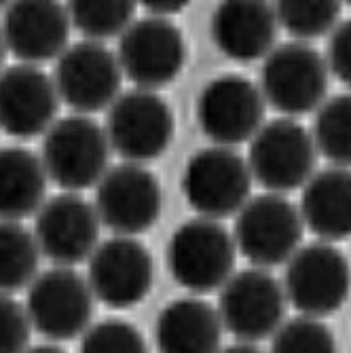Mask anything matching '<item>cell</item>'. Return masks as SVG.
Returning <instances> with one entry per match:
<instances>
[{
  "label": "cell",
  "instance_id": "6da1fadb",
  "mask_svg": "<svg viewBox=\"0 0 351 353\" xmlns=\"http://www.w3.org/2000/svg\"><path fill=\"white\" fill-rule=\"evenodd\" d=\"M237 245L218 220L193 218L182 222L168 243V267L193 296L220 290L235 269Z\"/></svg>",
  "mask_w": 351,
  "mask_h": 353
},
{
  "label": "cell",
  "instance_id": "7a4b0ae2",
  "mask_svg": "<svg viewBox=\"0 0 351 353\" xmlns=\"http://www.w3.org/2000/svg\"><path fill=\"white\" fill-rule=\"evenodd\" d=\"M110 152L104 127L85 114H72L49 127L41 161L49 180L66 192H77L98 186L110 170Z\"/></svg>",
  "mask_w": 351,
  "mask_h": 353
},
{
  "label": "cell",
  "instance_id": "3957f363",
  "mask_svg": "<svg viewBox=\"0 0 351 353\" xmlns=\"http://www.w3.org/2000/svg\"><path fill=\"white\" fill-rule=\"evenodd\" d=\"M303 233L299 208L283 195L263 192L237 212L233 239L252 267L271 269L285 265L299 252Z\"/></svg>",
  "mask_w": 351,
  "mask_h": 353
},
{
  "label": "cell",
  "instance_id": "277c9868",
  "mask_svg": "<svg viewBox=\"0 0 351 353\" xmlns=\"http://www.w3.org/2000/svg\"><path fill=\"white\" fill-rule=\"evenodd\" d=\"M328 66L307 43L277 45L263 61L261 93L269 106L288 117L309 114L326 102Z\"/></svg>",
  "mask_w": 351,
  "mask_h": 353
},
{
  "label": "cell",
  "instance_id": "5b68a950",
  "mask_svg": "<svg viewBox=\"0 0 351 353\" xmlns=\"http://www.w3.org/2000/svg\"><path fill=\"white\" fill-rule=\"evenodd\" d=\"M252 174L248 161L227 146H208L190 154L182 174V192L199 218L237 216L250 201Z\"/></svg>",
  "mask_w": 351,
  "mask_h": 353
},
{
  "label": "cell",
  "instance_id": "8992f818",
  "mask_svg": "<svg viewBox=\"0 0 351 353\" xmlns=\"http://www.w3.org/2000/svg\"><path fill=\"white\" fill-rule=\"evenodd\" d=\"M285 301L301 315L322 319L337 313L349 299L351 267L347 256L328 241L301 245L285 263Z\"/></svg>",
  "mask_w": 351,
  "mask_h": 353
},
{
  "label": "cell",
  "instance_id": "52a82bcc",
  "mask_svg": "<svg viewBox=\"0 0 351 353\" xmlns=\"http://www.w3.org/2000/svg\"><path fill=\"white\" fill-rule=\"evenodd\" d=\"M104 132L119 157L142 165L170 148L176 123L170 104L157 91L132 89L108 108Z\"/></svg>",
  "mask_w": 351,
  "mask_h": 353
},
{
  "label": "cell",
  "instance_id": "ba28073f",
  "mask_svg": "<svg viewBox=\"0 0 351 353\" xmlns=\"http://www.w3.org/2000/svg\"><path fill=\"white\" fill-rule=\"evenodd\" d=\"M317 148L307 127L294 119H275L265 123L250 140L248 168L269 192L283 195L301 188L313 176Z\"/></svg>",
  "mask_w": 351,
  "mask_h": 353
},
{
  "label": "cell",
  "instance_id": "9c48e42d",
  "mask_svg": "<svg viewBox=\"0 0 351 353\" xmlns=\"http://www.w3.org/2000/svg\"><path fill=\"white\" fill-rule=\"evenodd\" d=\"M95 296L85 277L68 267L49 269L28 285L26 311L32 330L45 339L70 341L91 326Z\"/></svg>",
  "mask_w": 351,
  "mask_h": 353
},
{
  "label": "cell",
  "instance_id": "30bf717a",
  "mask_svg": "<svg viewBox=\"0 0 351 353\" xmlns=\"http://www.w3.org/2000/svg\"><path fill=\"white\" fill-rule=\"evenodd\" d=\"M119 63L123 77L136 89L157 91L172 81L184 68L186 43L180 28L163 17L146 15L119 37Z\"/></svg>",
  "mask_w": 351,
  "mask_h": 353
},
{
  "label": "cell",
  "instance_id": "8fae6325",
  "mask_svg": "<svg viewBox=\"0 0 351 353\" xmlns=\"http://www.w3.org/2000/svg\"><path fill=\"white\" fill-rule=\"evenodd\" d=\"M283 285L267 269L233 273L220 288V322L239 343H259L277 332L285 313Z\"/></svg>",
  "mask_w": 351,
  "mask_h": 353
},
{
  "label": "cell",
  "instance_id": "7c38bea8",
  "mask_svg": "<svg viewBox=\"0 0 351 353\" xmlns=\"http://www.w3.org/2000/svg\"><path fill=\"white\" fill-rule=\"evenodd\" d=\"M267 102L261 87L239 74L212 79L197 98V121L214 146L250 142L265 125Z\"/></svg>",
  "mask_w": 351,
  "mask_h": 353
},
{
  "label": "cell",
  "instance_id": "4fadbf2b",
  "mask_svg": "<svg viewBox=\"0 0 351 353\" xmlns=\"http://www.w3.org/2000/svg\"><path fill=\"white\" fill-rule=\"evenodd\" d=\"M53 83L63 104L77 114L110 108L121 95L123 70L119 57L102 43L81 41L57 57Z\"/></svg>",
  "mask_w": 351,
  "mask_h": 353
},
{
  "label": "cell",
  "instance_id": "5bb4252c",
  "mask_svg": "<svg viewBox=\"0 0 351 353\" xmlns=\"http://www.w3.org/2000/svg\"><path fill=\"white\" fill-rule=\"evenodd\" d=\"M163 190L150 170L140 163L110 168L95 186V212L119 237H136L152 229L161 216Z\"/></svg>",
  "mask_w": 351,
  "mask_h": 353
},
{
  "label": "cell",
  "instance_id": "9a60e30c",
  "mask_svg": "<svg viewBox=\"0 0 351 353\" xmlns=\"http://www.w3.org/2000/svg\"><path fill=\"white\" fill-rule=\"evenodd\" d=\"M152 254L136 237H112L102 241L89 259L87 283L95 301L110 309L140 305L152 288Z\"/></svg>",
  "mask_w": 351,
  "mask_h": 353
},
{
  "label": "cell",
  "instance_id": "2e32d148",
  "mask_svg": "<svg viewBox=\"0 0 351 353\" xmlns=\"http://www.w3.org/2000/svg\"><path fill=\"white\" fill-rule=\"evenodd\" d=\"M100 227L93 203L77 192H59L37 212L32 233L43 256L57 267L72 269L100 245Z\"/></svg>",
  "mask_w": 351,
  "mask_h": 353
},
{
  "label": "cell",
  "instance_id": "e0dca14e",
  "mask_svg": "<svg viewBox=\"0 0 351 353\" xmlns=\"http://www.w3.org/2000/svg\"><path fill=\"white\" fill-rule=\"evenodd\" d=\"M55 83L39 66L15 63L0 72V130L13 138L47 134L59 110Z\"/></svg>",
  "mask_w": 351,
  "mask_h": 353
},
{
  "label": "cell",
  "instance_id": "ac0fdd59",
  "mask_svg": "<svg viewBox=\"0 0 351 353\" xmlns=\"http://www.w3.org/2000/svg\"><path fill=\"white\" fill-rule=\"evenodd\" d=\"M70 28L68 7L51 0H19L7 7L0 32L9 53L21 63L37 66L57 59L70 47Z\"/></svg>",
  "mask_w": 351,
  "mask_h": 353
},
{
  "label": "cell",
  "instance_id": "d6986e66",
  "mask_svg": "<svg viewBox=\"0 0 351 353\" xmlns=\"http://www.w3.org/2000/svg\"><path fill=\"white\" fill-rule=\"evenodd\" d=\"M277 32L275 7L261 0H227L210 19V34L220 53L243 63L265 59L275 49Z\"/></svg>",
  "mask_w": 351,
  "mask_h": 353
},
{
  "label": "cell",
  "instance_id": "ffe728a7",
  "mask_svg": "<svg viewBox=\"0 0 351 353\" xmlns=\"http://www.w3.org/2000/svg\"><path fill=\"white\" fill-rule=\"evenodd\" d=\"M222 332L218 309L199 296L168 303L154 322L159 353H220Z\"/></svg>",
  "mask_w": 351,
  "mask_h": 353
},
{
  "label": "cell",
  "instance_id": "44dd1931",
  "mask_svg": "<svg viewBox=\"0 0 351 353\" xmlns=\"http://www.w3.org/2000/svg\"><path fill=\"white\" fill-rule=\"evenodd\" d=\"M301 218L324 241L351 237V170L328 168L303 186Z\"/></svg>",
  "mask_w": 351,
  "mask_h": 353
},
{
  "label": "cell",
  "instance_id": "7402d4cb",
  "mask_svg": "<svg viewBox=\"0 0 351 353\" xmlns=\"http://www.w3.org/2000/svg\"><path fill=\"white\" fill-rule=\"evenodd\" d=\"M47 172L41 157L21 146L0 148V222H19L45 203Z\"/></svg>",
  "mask_w": 351,
  "mask_h": 353
},
{
  "label": "cell",
  "instance_id": "603a6c76",
  "mask_svg": "<svg viewBox=\"0 0 351 353\" xmlns=\"http://www.w3.org/2000/svg\"><path fill=\"white\" fill-rule=\"evenodd\" d=\"M41 250L19 222H0V294L28 288L39 275Z\"/></svg>",
  "mask_w": 351,
  "mask_h": 353
},
{
  "label": "cell",
  "instance_id": "cb8c5ba5",
  "mask_svg": "<svg viewBox=\"0 0 351 353\" xmlns=\"http://www.w3.org/2000/svg\"><path fill=\"white\" fill-rule=\"evenodd\" d=\"M313 142L334 168H351V91L326 100L315 112Z\"/></svg>",
  "mask_w": 351,
  "mask_h": 353
},
{
  "label": "cell",
  "instance_id": "d4e9b609",
  "mask_svg": "<svg viewBox=\"0 0 351 353\" xmlns=\"http://www.w3.org/2000/svg\"><path fill=\"white\" fill-rule=\"evenodd\" d=\"M70 21L87 41L102 43L121 37L136 19L130 0H74L68 5Z\"/></svg>",
  "mask_w": 351,
  "mask_h": 353
},
{
  "label": "cell",
  "instance_id": "484cf974",
  "mask_svg": "<svg viewBox=\"0 0 351 353\" xmlns=\"http://www.w3.org/2000/svg\"><path fill=\"white\" fill-rule=\"evenodd\" d=\"M341 3L334 0H281L275 5L277 23L299 41L326 37L341 21Z\"/></svg>",
  "mask_w": 351,
  "mask_h": 353
},
{
  "label": "cell",
  "instance_id": "4316f807",
  "mask_svg": "<svg viewBox=\"0 0 351 353\" xmlns=\"http://www.w3.org/2000/svg\"><path fill=\"white\" fill-rule=\"evenodd\" d=\"M271 353H339L337 339L322 319L299 315L271 336Z\"/></svg>",
  "mask_w": 351,
  "mask_h": 353
},
{
  "label": "cell",
  "instance_id": "83f0119b",
  "mask_svg": "<svg viewBox=\"0 0 351 353\" xmlns=\"http://www.w3.org/2000/svg\"><path fill=\"white\" fill-rule=\"evenodd\" d=\"M81 353H148V345L134 324L110 317L85 330Z\"/></svg>",
  "mask_w": 351,
  "mask_h": 353
},
{
  "label": "cell",
  "instance_id": "f1b7e54d",
  "mask_svg": "<svg viewBox=\"0 0 351 353\" xmlns=\"http://www.w3.org/2000/svg\"><path fill=\"white\" fill-rule=\"evenodd\" d=\"M32 324L28 311L9 294H0V353H26Z\"/></svg>",
  "mask_w": 351,
  "mask_h": 353
},
{
  "label": "cell",
  "instance_id": "f546056e",
  "mask_svg": "<svg viewBox=\"0 0 351 353\" xmlns=\"http://www.w3.org/2000/svg\"><path fill=\"white\" fill-rule=\"evenodd\" d=\"M326 66L345 87L351 89V17L339 21L330 32L326 49Z\"/></svg>",
  "mask_w": 351,
  "mask_h": 353
},
{
  "label": "cell",
  "instance_id": "4dcf8cb0",
  "mask_svg": "<svg viewBox=\"0 0 351 353\" xmlns=\"http://www.w3.org/2000/svg\"><path fill=\"white\" fill-rule=\"evenodd\" d=\"M184 7L186 3H182V0H154V3H144V9L148 11V15L163 17V19H170L172 15L180 13Z\"/></svg>",
  "mask_w": 351,
  "mask_h": 353
},
{
  "label": "cell",
  "instance_id": "1f68e13d",
  "mask_svg": "<svg viewBox=\"0 0 351 353\" xmlns=\"http://www.w3.org/2000/svg\"><path fill=\"white\" fill-rule=\"evenodd\" d=\"M220 353H265V351H261L257 345H252V343H235L227 349H220Z\"/></svg>",
  "mask_w": 351,
  "mask_h": 353
},
{
  "label": "cell",
  "instance_id": "d6a6232c",
  "mask_svg": "<svg viewBox=\"0 0 351 353\" xmlns=\"http://www.w3.org/2000/svg\"><path fill=\"white\" fill-rule=\"evenodd\" d=\"M26 353H66L61 347L53 345V343H43V345H34V347H28Z\"/></svg>",
  "mask_w": 351,
  "mask_h": 353
},
{
  "label": "cell",
  "instance_id": "836d02e7",
  "mask_svg": "<svg viewBox=\"0 0 351 353\" xmlns=\"http://www.w3.org/2000/svg\"><path fill=\"white\" fill-rule=\"evenodd\" d=\"M5 55H7V45H5V39H3V32H0V72H3V61H5Z\"/></svg>",
  "mask_w": 351,
  "mask_h": 353
},
{
  "label": "cell",
  "instance_id": "e575fe53",
  "mask_svg": "<svg viewBox=\"0 0 351 353\" xmlns=\"http://www.w3.org/2000/svg\"><path fill=\"white\" fill-rule=\"evenodd\" d=\"M3 5H5V3H0V9H3Z\"/></svg>",
  "mask_w": 351,
  "mask_h": 353
}]
</instances>
